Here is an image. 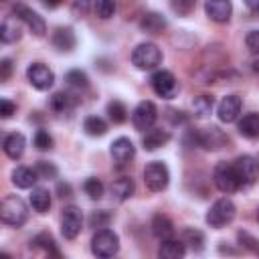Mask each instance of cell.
I'll use <instances>...</instances> for the list:
<instances>
[{
	"label": "cell",
	"instance_id": "1",
	"mask_svg": "<svg viewBox=\"0 0 259 259\" xmlns=\"http://www.w3.org/2000/svg\"><path fill=\"white\" fill-rule=\"evenodd\" d=\"M0 219H2V223L10 225V227H22L28 219V208H26L24 200L16 194L4 196L0 202Z\"/></svg>",
	"mask_w": 259,
	"mask_h": 259
},
{
	"label": "cell",
	"instance_id": "2",
	"mask_svg": "<svg viewBox=\"0 0 259 259\" xmlns=\"http://www.w3.org/2000/svg\"><path fill=\"white\" fill-rule=\"evenodd\" d=\"M235 214H237L235 202H233L231 198H219V200H214L212 206L208 208V212H206V223H208V227H212V229H223V227H227V225L235 219Z\"/></svg>",
	"mask_w": 259,
	"mask_h": 259
},
{
	"label": "cell",
	"instance_id": "3",
	"mask_svg": "<svg viewBox=\"0 0 259 259\" xmlns=\"http://www.w3.org/2000/svg\"><path fill=\"white\" fill-rule=\"evenodd\" d=\"M132 63L140 71H152L162 63V51L154 42H140L132 51Z\"/></svg>",
	"mask_w": 259,
	"mask_h": 259
},
{
	"label": "cell",
	"instance_id": "4",
	"mask_svg": "<svg viewBox=\"0 0 259 259\" xmlns=\"http://www.w3.org/2000/svg\"><path fill=\"white\" fill-rule=\"evenodd\" d=\"M91 251L97 257H113L119 251V237L111 229H99L91 239Z\"/></svg>",
	"mask_w": 259,
	"mask_h": 259
},
{
	"label": "cell",
	"instance_id": "5",
	"mask_svg": "<svg viewBox=\"0 0 259 259\" xmlns=\"http://www.w3.org/2000/svg\"><path fill=\"white\" fill-rule=\"evenodd\" d=\"M212 182L225 194H231V192H235L241 186L239 176L235 172V166L233 164H227V162H219L214 166V170H212Z\"/></svg>",
	"mask_w": 259,
	"mask_h": 259
},
{
	"label": "cell",
	"instance_id": "6",
	"mask_svg": "<svg viewBox=\"0 0 259 259\" xmlns=\"http://www.w3.org/2000/svg\"><path fill=\"white\" fill-rule=\"evenodd\" d=\"M144 182L152 192H162L170 182L168 166L162 162H150L144 168Z\"/></svg>",
	"mask_w": 259,
	"mask_h": 259
},
{
	"label": "cell",
	"instance_id": "7",
	"mask_svg": "<svg viewBox=\"0 0 259 259\" xmlns=\"http://www.w3.org/2000/svg\"><path fill=\"white\" fill-rule=\"evenodd\" d=\"M233 166H235V172L239 176L241 186H253L257 182V178H259V162L253 156H247V154L239 156L233 162Z\"/></svg>",
	"mask_w": 259,
	"mask_h": 259
},
{
	"label": "cell",
	"instance_id": "8",
	"mask_svg": "<svg viewBox=\"0 0 259 259\" xmlns=\"http://www.w3.org/2000/svg\"><path fill=\"white\" fill-rule=\"evenodd\" d=\"M150 85L154 89L156 95L164 97V99H172L176 93H178V83H176V77L170 73V71H156L150 79Z\"/></svg>",
	"mask_w": 259,
	"mask_h": 259
},
{
	"label": "cell",
	"instance_id": "9",
	"mask_svg": "<svg viewBox=\"0 0 259 259\" xmlns=\"http://www.w3.org/2000/svg\"><path fill=\"white\" fill-rule=\"evenodd\" d=\"M83 227V214L79 210V206L69 204L63 208V217H61V233L65 239H75L81 233Z\"/></svg>",
	"mask_w": 259,
	"mask_h": 259
},
{
	"label": "cell",
	"instance_id": "10",
	"mask_svg": "<svg viewBox=\"0 0 259 259\" xmlns=\"http://www.w3.org/2000/svg\"><path fill=\"white\" fill-rule=\"evenodd\" d=\"M26 79H28V83H30L34 89H38V91H47V89H51L53 83H55V75H53V71H51L45 63H32V65L26 69Z\"/></svg>",
	"mask_w": 259,
	"mask_h": 259
},
{
	"label": "cell",
	"instance_id": "11",
	"mask_svg": "<svg viewBox=\"0 0 259 259\" xmlns=\"http://www.w3.org/2000/svg\"><path fill=\"white\" fill-rule=\"evenodd\" d=\"M194 142L198 146H202L204 150H221L223 146H227L229 138L221 127L210 125V127H204V130L196 132L194 134Z\"/></svg>",
	"mask_w": 259,
	"mask_h": 259
},
{
	"label": "cell",
	"instance_id": "12",
	"mask_svg": "<svg viewBox=\"0 0 259 259\" xmlns=\"http://www.w3.org/2000/svg\"><path fill=\"white\" fill-rule=\"evenodd\" d=\"M156 117H158L156 105H154L152 101H140V103L136 105L134 113H132V123H134L136 130L146 132V130H150V127L154 125Z\"/></svg>",
	"mask_w": 259,
	"mask_h": 259
},
{
	"label": "cell",
	"instance_id": "13",
	"mask_svg": "<svg viewBox=\"0 0 259 259\" xmlns=\"http://www.w3.org/2000/svg\"><path fill=\"white\" fill-rule=\"evenodd\" d=\"M12 12H14L16 18H20V20L26 22V26L30 28V32H32L34 36H45V32H47V24H45V20H42V16H40L38 12L30 10V8L24 6L22 2H18V4L14 6Z\"/></svg>",
	"mask_w": 259,
	"mask_h": 259
},
{
	"label": "cell",
	"instance_id": "14",
	"mask_svg": "<svg viewBox=\"0 0 259 259\" xmlns=\"http://www.w3.org/2000/svg\"><path fill=\"white\" fill-rule=\"evenodd\" d=\"M109 154H111V158H113L115 164L125 166V164H130V162L134 160V156H136V146H134V142H132L130 138H123V136H121V138H117V140L111 142Z\"/></svg>",
	"mask_w": 259,
	"mask_h": 259
},
{
	"label": "cell",
	"instance_id": "15",
	"mask_svg": "<svg viewBox=\"0 0 259 259\" xmlns=\"http://www.w3.org/2000/svg\"><path fill=\"white\" fill-rule=\"evenodd\" d=\"M204 12L212 22L225 24V22L231 20L233 4H231V0H206L204 2Z\"/></svg>",
	"mask_w": 259,
	"mask_h": 259
},
{
	"label": "cell",
	"instance_id": "16",
	"mask_svg": "<svg viewBox=\"0 0 259 259\" xmlns=\"http://www.w3.org/2000/svg\"><path fill=\"white\" fill-rule=\"evenodd\" d=\"M241 97L239 95H227V97H223V101L219 103V109H217V113H219V119L223 121V123H233L237 117H239V113H241Z\"/></svg>",
	"mask_w": 259,
	"mask_h": 259
},
{
	"label": "cell",
	"instance_id": "17",
	"mask_svg": "<svg viewBox=\"0 0 259 259\" xmlns=\"http://www.w3.org/2000/svg\"><path fill=\"white\" fill-rule=\"evenodd\" d=\"M24 146H26V140L20 132H12L8 136H4V142H2V150L8 158L12 160H18L22 154H24Z\"/></svg>",
	"mask_w": 259,
	"mask_h": 259
},
{
	"label": "cell",
	"instance_id": "18",
	"mask_svg": "<svg viewBox=\"0 0 259 259\" xmlns=\"http://www.w3.org/2000/svg\"><path fill=\"white\" fill-rule=\"evenodd\" d=\"M53 47L57 49V51H63V53H69V51H73L75 49V42H77V38H75V32H73V28H69V26H59L55 32H53Z\"/></svg>",
	"mask_w": 259,
	"mask_h": 259
},
{
	"label": "cell",
	"instance_id": "19",
	"mask_svg": "<svg viewBox=\"0 0 259 259\" xmlns=\"http://www.w3.org/2000/svg\"><path fill=\"white\" fill-rule=\"evenodd\" d=\"M109 192H111V196H113L115 200L123 202V200H127V198L136 192V184H134V180H132L130 176H119V178H115V180L111 182Z\"/></svg>",
	"mask_w": 259,
	"mask_h": 259
},
{
	"label": "cell",
	"instance_id": "20",
	"mask_svg": "<svg viewBox=\"0 0 259 259\" xmlns=\"http://www.w3.org/2000/svg\"><path fill=\"white\" fill-rule=\"evenodd\" d=\"M38 178H40L38 172L34 168H28V166H18L12 170V182L18 188H32Z\"/></svg>",
	"mask_w": 259,
	"mask_h": 259
},
{
	"label": "cell",
	"instance_id": "21",
	"mask_svg": "<svg viewBox=\"0 0 259 259\" xmlns=\"http://www.w3.org/2000/svg\"><path fill=\"white\" fill-rule=\"evenodd\" d=\"M140 28L148 34H160L166 28V18L158 12H146L140 20Z\"/></svg>",
	"mask_w": 259,
	"mask_h": 259
},
{
	"label": "cell",
	"instance_id": "22",
	"mask_svg": "<svg viewBox=\"0 0 259 259\" xmlns=\"http://www.w3.org/2000/svg\"><path fill=\"white\" fill-rule=\"evenodd\" d=\"M170 142V134L166 132V130H158V127H150L148 132H146V136L142 138V144H144V148L146 150H158V148H162V146H166Z\"/></svg>",
	"mask_w": 259,
	"mask_h": 259
},
{
	"label": "cell",
	"instance_id": "23",
	"mask_svg": "<svg viewBox=\"0 0 259 259\" xmlns=\"http://www.w3.org/2000/svg\"><path fill=\"white\" fill-rule=\"evenodd\" d=\"M152 233H154V237L160 239V241L172 239V235H174V225H172V221H170L166 214H156V217L152 219Z\"/></svg>",
	"mask_w": 259,
	"mask_h": 259
},
{
	"label": "cell",
	"instance_id": "24",
	"mask_svg": "<svg viewBox=\"0 0 259 259\" xmlns=\"http://www.w3.org/2000/svg\"><path fill=\"white\" fill-rule=\"evenodd\" d=\"M184 253H186V245L182 243V239L180 241L166 239V241H162V245L158 249V255L162 259H180V257H184Z\"/></svg>",
	"mask_w": 259,
	"mask_h": 259
},
{
	"label": "cell",
	"instance_id": "25",
	"mask_svg": "<svg viewBox=\"0 0 259 259\" xmlns=\"http://www.w3.org/2000/svg\"><path fill=\"white\" fill-rule=\"evenodd\" d=\"M239 134L249 138V140L259 138V113H255V111L245 113L239 119Z\"/></svg>",
	"mask_w": 259,
	"mask_h": 259
},
{
	"label": "cell",
	"instance_id": "26",
	"mask_svg": "<svg viewBox=\"0 0 259 259\" xmlns=\"http://www.w3.org/2000/svg\"><path fill=\"white\" fill-rule=\"evenodd\" d=\"M20 24H18V18L16 16H8L2 20V26H0V38L2 42L10 45V42H16L20 38Z\"/></svg>",
	"mask_w": 259,
	"mask_h": 259
},
{
	"label": "cell",
	"instance_id": "27",
	"mask_svg": "<svg viewBox=\"0 0 259 259\" xmlns=\"http://www.w3.org/2000/svg\"><path fill=\"white\" fill-rule=\"evenodd\" d=\"M30 206L36 212H40V214L47 212L51 208V192L47 188H42V186L32 188V192H30Z\"/></svg>",
	"mask_w": 259,
	"mask_h": 259
},
{
	"label": "cell",
	"instance_id": "28",
	"mask_svg": "<svg viewBox=\"0 0 259 259\" xmlns=\"http://www.w3.org/2000/svg\"><path fill=\"white\" fill-rule=\"evenodd\" d=\"M77 103H79V99L75 95H71V93H65V91H59V93H55L51 97V107L55 111H59V113H63L67 109H73Z\"/></svg>",
	"mask_w": 259,
	"mask_h": 259
},
{
	"label": "cell",
	"instance_id": "29",
	"mask_svg": "<svg viewBox=\"0 0 259 259\" xmlns=\"http://www.w3.org/2000/svg\"><path fill=\"white\" fill-rule=\"evenodd\" d=\"M214 107V97L212 95H198L192 99V113L196 117H206L212 113Z\"/></svg>",
	"mask_w": 259,
	"mask_h": 259
},
{
	"label": "cell",
	"instance_id": "30",
	"mask_svg": "<svg viewBox=\"0 0 259 259\" xmlns=\"http://www.w3.org/2000/svg\"><path fill=\"white\" fill-rule=\"evenodd\" d=\"M83 130H85L87 136L97 138V136H103V134L107 132V123H105L101 117H97V115H89V117H85V121H83Z\"/></svg>",
	"mask_w": 259,
	"mask_h": 259
},
{
	"label": "cell",
	"instance_id": "31",
	"mask_svg": "<svg viewBox=\"0 0 259 259\" xmlns=\"http://www.w3.org/2000/svg\"><path fill=\"white\" fill-rule=\"evenodd\" d=\"M182 243L186 247H190L192 251H200L202 243H204V235L198 229H184L182 231Z\"/></svg>",
	"mask_w": 259,
	"mask_h": 259
},
{
	"label": "cell",
	"instance_id": "32",
	"mask_svg": "<svg viewBox=\"0 0 259 259\" xmlns=\"http://www.w3.org/2000/svg\"><path fill=\"white\" fill-rule=\"evenodd\" d=\"M83 190L85 194L91 198V200H99L103 196V182L95 176H89L85 182H83Z\"/></svg>",
	"mask_w": 259,
	"mask_h": 259
},
{
	"label": "cell",
	"instance_id": "33",
	"mask_svg": "<svg viewBox=\"0 0 259 259\" xmlns=\"http://www.w3.org/2000/svg\"><path fill=\"white\" fill-rule=\"evenodd\" d=\"M107 113H109V119H111L113 123H123V121L127 119V109H125V105H123L121 101H117V99L109 101Z\"/></svg>",
	"mask_w": 259,
	"mask_h": 259
},
{
	"label": "cell",
	"instance_id": "34",
	"mask_svg": "<svg viewBox=\"0 0 259 259\" xmlns=\"http://www.w3.org/2000/svg\"><path fill=\"white\" fill-rule=\"evenodd\" d=\"M32 243H34V247L45 249L49 255H57V257H59V249H57V245H55V239H53L49 233H40V235H36V237L32 239Z\"/></svg>",
	"mask_w": 259,
	"mask_h": 259
},
{
	"label": "cell",
	"instance_id": "35",
	"mask_svg": "<svg viewBox=\"0 0 259 259\" xmlns=\"http://www.w3.org/2000/svg\"><path fill=\"white\" fill-rule=\"evenodd\" d=\"M65 81H67L71 87H77V89H83V87L89 85V79H87V75H85L81 69H71V71H67V73H65Z\"/></svg>",
	"mask_w": 259,
	"mask_h": 259
},
{
	"label": "cell",
	"instance_id": "36",
	"mask_svg": "<svg viewBox=\"0 0 259 259\" xmlns=\"http://www.w3.org/2000/svg\"><path fill=\"white\" fill-rule=\"evenodd\" d=\"M95 12L103 20L111 18L115 12V0H95Z\"/></svg>",
	"mask_w": 259,
	"mask_h": 259
},
{
	"label": "cell",
	"instance_id": "37",
	"mask_svg": "<svg viewBox=\"0 0 259 259\" xmlns=\"http://www.w3.org/2000/svg\"><path fill=\"white\" fill-rule=\"evenodd\" d=\"M170 6H172V10H174L178 16H188V14L194 10L196 0H172Z\"/></svg>",
	"mask_w": 259,
	"mask_h": 259
},
{
	"label": "cell",
	"instance_id": "38",
	"mask_svg": "<svg viewBox=\"0 0 259 259\" xmlns=\"http://www.w3.org/2000/svg\"><path fill=\"white\" fill-rule=\"evenodd\" d=\"M34 146H36L38 150H51V148H53V138H51V134H49L47 130H36V134H34Z\"/></svg>",
	"mask_w": 259,
	"mask_h": 259
},
{
	"label": "cell",
	"instance_id": "39",
	"mask_svg": "<svg viewBox=\"0 0 259 259\" xmlns=\"http://www.w3.org/2000/svg\"><path fill=\"white\" fill-rule=\"evenodd\" d=\"M239 241H241V245L245 247V249H249V251H253V253H259V241L255 239V237H251L249 233H245V231H239Z\"/></svg>",
	"mask_w": 259,
	"mask_h": 259
},
{
	"label": "cell",
	"instance_id": "40",
	"mask_svg": "<svg viewBox=\"0 0 259 259\" xmlns=\"http://www.w3.org/2000/svg\"><path fill=\"white\" fill-rule=\"evenodd\" d=\"M34 170L38 172L40 178H55V176H57V168H55L53 164L45 162V160H40V162L34 166Z\"/></svg>",
	"mask_w": 259,
	"mask_h": 259
},
{
	"label": "cell",
	"instance_id": "41",
	"mask_svg": "<svg viewBox=\"0 0 259 259\" xmlns=\"http://www.w3.org/2000/svg\"><path fill=\"white\" fill-rule=\"evenodd\" d=\"M109 219H111L109 212H105V210H97V212H93V214L89 217V225H91V227H107Z\"/></svg>",
	"mask_w": 259,
	"mask_h": 259
},
{
	"label": "cell",
	"instance_id": "42",
	"mask_svg": "<svg viewBox=\"0 0 259 259\" xmlns=\"http://www.w3.org/2000/svg\"><path fill=\"white\" fill-rule=\"evenodd\" d=\"M245 45L251 53H259V30H251L247 36H245Z\"/></svg>",
	"mask_w": 259,
	"mask_h": 259
},
{
	"label": "cell",
	"instance_id": "43",
	"mask_svg": "<svg viewBox=\"0 0 259 259\" xmlns=\"http://www.w3.org/2000/svg\"><path fill=\"white\" fill-rule=\"evenodd\" d=\"M73 16H85L89 12V0H75L71 6Z\"/></svg>",
	"mask_w": 259,
	"mask_h": 259
},
{
	"label": "cell",
	"instance_id": "44",
	"mask_svg": "<svg viewBox=\"0 0 259 259\" xmlns=\"http://www.w3.org/2000/svg\"><path fill=\"white\" fill-rule=\"evenodd\" d=\"M14 111H16V103H12V101L6 99V97L0 99V115H2V117H10Z\"/></svg>",
	"mask_w": 259,
	"mask_h": 259
},
{
	"label": "cell",
	"instance_id": "45",
	"mask_svg": "<svg viewBox=\"0 0 259 259\" xmlns=\"http://www.w3.org/2000/svg\"><path fill=\"white\" fill-rule=\"evenodd\" d=\"M10 71H12V63H10V59H4L0 63V81H8Z\"/></svg>",
	"mask_w": 259,
	"mask_h": 259
},
{
	"label": "cell",
	"instance_id": "46",
	"mask_svg": "<svg viewBox=\"0 0 259 259\" xmlns=\"http://www.w3.org/2000/svg\"><path fill=\"white\" fill-rule=\"evenodd\" d=\"M243 2H245V6H247L251 12L259 14V0H243Z\"/></svg>",
	"mask_w": 259,
	"mask_h": 259
},
{
	"label": "cell",
	"instance_id": "47",
	"mask_svg": "<svg viewBox=\"0 0 259 259\" xmlns=\"http://www.w3.org/2000/svg\"><path fill=\"white\" fill-rule=\"evenodd\" d=\"M57 190L61 192L59 196H71V186H69V184H63V182H59V186H57Z\"/></svg>",
	"mask_w": 259,
	"mask_h": 259
},
{
	"label": "cell",
	"instance_id": "48",
	"mask_svg": "<svg viewBox=\"0 0 259 259\" xmlns=\"http://www.w3.org/2000/svg\"><path fill=\"white\" fill-rule=\"evenodd\" d=\"M61 2H63V0H45V6H47V8H57Z\"/></svg>",
	"mask_w": 259,
	"mask_h": 259
},
{
	"label": "cell",
	"instance_id": "49",
	"mask_svg": "<svg viewBox=\"0 0 259 259\" xmlns=\"http://www.w3.org/2000/svg\"><path fill=\"white\" fill-rule=\"evenodd\" d=\"M253 69H255V73H259V59L253 63Z\"/></svg>",
	"mask_w": 259,
	"mask_h": 259
},
{
	"label": "cell",
	"instance_id": "50",
	"mask_svg": "<svg viewBox=\"0 0 259 259\" xmlns=\"http://www.w3.org/2000/svg\"><path fill=\"white\" fill-rule=\"evenodd\" d=\"M257 221H259V210H257Z\"/></svg>",
	"mask_w": 259,
	"mask_h": 259
},
{
	"label": "cell",
	"instance_id": "51",
	"mask_svg": "<svg viewBox=\"0 0 259 259\" xmlns=\"http://www.w3.org/2000/svg\"><path fill=\"white\" fill-rule=\"evenodd\" d=\"M4 2H8V0H4Z\"/></svg>",
	"mask_w": 259,
	"mask_h": 259
}]
</instances>
